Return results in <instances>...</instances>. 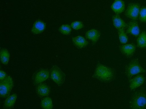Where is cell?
Wrapping results in <instances>:
<instances>
[{
	"label": "cell",
	"instance_id": "7c38bea8",
	"mask_svg": "<svg viewBox=\"0 0 146 109\" xmlns=\"http://www.w3.org/2000/svg\"><path fill=\"white\" fill-rule=\"evenodd\" d=\"M100 35L101 33L99 31L96 29L91 30L86 32V38L92 41V45H93L99 40Z\"/></svg>",
	"mask_w": 146,
	"mask_h": 109
},
{
	"label": "cell",
	"instance_id": "d4e9b609",
	"mask_svg": "<svg viewBox=\"0 0 146 109\" xmlns=\"http://www.w3.org/2000/svg\"><path fill=\"white\" fill-rule=\"evenodd\" d=\"M7 75L5 72L1 70H0V81L5 79L7 77Z\"/></svg>",
	"mask_w": 146,
	"mask_h": 109
},
{
	"label": "cell",
	"instance_id": "6da1fadb",
	"mask_svg": "<svg viewBox=\"0 0 146 109\" xmlns=\"http://www.w3.org/2000/svg\"><path fill=\"white\" fill-rule=\"evenodd\" d=\"M116 72L113 68L98 63L92 78L102 82L109 83L115 79Z\"/></svg>",
	"mask_w": 146,
	"mask_h": 109
},
{
	"label": "cell",
	"instance_id": "5bb4252c",
	"mask_svg": "<svg viewBox=\"0 0 146 109\" xmlns=\"http://www.w3.org/2000/svg\"><path fill=\"white\" fill-rule=\"evenodd\" d=\"M72 41L75 47L78 49L86 47L89 44V42L86 39L80 35L72 38Z\"/></svg>",
	"mask_w": 146,
	"mask_h": 109
},
{
	"label": "cell",
	"instance_id": "cb8c5ba5",
	"mask_svg": "<svg viewBox=\"0 0 146 109\" xmlns=\"http://www.w3.org/2000/svg\"><path fill=\"white\" fill-rule=\"evenodd\" d=\"M71 26L75 30H78L83 28L84 27V25L82 22L75 21L71 23Z\"/></svg>",
	"mask_w": 146,
	"mask_h": 109
},
{
	"label": "cell",
	"instance_id": "7a4b0ae2",
	"mask_svg": "<svg viewBox=\"0 0 146 109\" xmlns=\"http://www.w3.org/2000/svg\"><path fill=\"white\" fill-rule=\"evenodd\" d=\"M130 104L131 109H146V92L144 88L133 93Z\"/></svg>",
	"mask_w": 146,
	"mask_h": 109
},
{
	"label": "cell",
	"instance_id": "3957f363",
	"mask_svg": "<svg viewBox=\"0 0 146 109\" xmlns=\"http://www.w3.org/2000/svg\"><path fill=\"white\" fill-rule=\"evenodd\" d=\"M125 74L127 76L128 81H130L133 75H137L140 73H146V70L141 67L137 58L131 60L125 66Z\"/></svg>",
	"mask_w": 146,
	"mask_h": 109
},
{
	"label": "cell",
	"instance_id": "4fadbf2b",
	"mask_svg": "<svg viewBox=\"0 0 146 109\" xmlns=\"http://www.w3.org/2000/svg\"><path fill=\"white\" fill-rule=\"evenodd\" d=\"M45 23L40 20H36L31 30L32 33L34 34H39L42 33L46 28Z\"/></svg>",
	"mask_w": 146,
	"mask_h": 109
},
{
	"label": "cell",
	"instance_id": "ba28073f",
	"mask_svg": "<svg viewBox=\"0 0 146 109\" xmlns=\"http://www.w3.org/2000/svg\"><path fill=\"white\" fill-rule=\"evenodd\" d=\"M119 47L121 53L127 58H130L134 54L137 46L134 44L131 43L124 45H121L119 46Z\"/></svg>",
	"mask_w": 146,
	"mask_h": 109
},
{
	"label": "cell",
	"instance_id": "30bf717a",
	"mask_svg": "<svg viewBox=\"0 0 146 109\" xmlns=\"http://www.w3.org/2000/svg\"><path fill=\"white\" fill-rule=\"evenodd\" d=\"M126 34H131L136 38L138 37L140 34V29L137 20H132L128 23Z\"/></svg>",
	"mask_w": 146,
	"mask_h": 109
},
{
	"label": "cell",
	"instance_id": "8fae6325",
	"mask_svg": "<svg viewBox=\"0 0 146 109\" xmlns=\"http://www.w3.org/2000/svg\"><path fill=\"white\" fill-rule=\"evenodd\" d=\"M146 78L143 75H137L136 77L128 81L130 83L131 91L135 89L143 84Z\"/></svg>",
	"mask_w": 146,
	"mask_h": 109
},
{
	"label": "cell",
	"instance_id": "9a60e30c",
	"mask_svg": "<svg viewBox=\"0 0 146 109\" xmlns=\"http://www.w3.org/2000/svg\"><path fill=\"white\" fill-rule=\"evenodd\" d=\"M113 24L115 27L117 29L126 28L127 27V24L125 22L124 20H122L120 17L119 14H116L112 16Z\"/></svg>",
	"mask_w": 146,
	"mask_h": 109
},
{
	"label": "cell",
	"instance_id": "9c48e42d",
	"mask_svg": "<svg viewBox=\"0 0 146 109\" xmlns=\"http://www.w3.org/2000/svg\"><path fill=\"white\" fill-rule=\"evenodd\" d=\"M36 92L39 97L42 98L50 94L51 88L46 83H41L36 85Z\"/></svg>",
	"mask_w": 146,
	"mask_h": 109
},
{
	"label": "cell",
	"instance_id": "603a6c76",
	"mask_svg": "<svg viewBox=\"0 0 146 109\" xmlns=\"http://www.w3.org/2000/svg\"><path fill=\"white\" fill-rule=\"evenodd\" d=\"M139 20L141 22H146V7H143L141 8L139 12Z\"/></svg>",
	"mask_w": 146,
	"mask_h": 109
},
{
	"label": "cell",
	"instance_id": "e0dca14e",
	"mask_svg": "<svg viewBox=\"0 0 146 109\" xmlns=\"http://www.w3.org/2000/svg\"><path fill=\"white\" fill-rule=\"evenodd\" d=\"M17 97V94H13L9 95L5 101L3 108L5 109H12L14 107L16 100Z\"/></svg>",
	"mask_w": 146,
	"mask_h": 109
},
{
	"label": "cell",
	"instance_id": "44dd1931",
	"mask_svg": "<svg viewBox=\"0 0 146 109\" xmlns=\"http://www.w3.org/2000/svg\"><path fill=\"white\" fill-rule=\"evenodd\" d=\"M118 33L119 37L120 42L122 44L127 43L128 41V38L125 32V29L123 28L118 30Z\"/></svg>",
	"mask_w": 146,
	"mask_h": 109
},
{
	"label": "cell",
	"instance_id": "5b68a950",
	"mask_svg": "<svg viewBox=\"0 0 146 109\" xmlns=\"http://www.w3.org/2000/svg\"><path fill=\"white\" fill-rule=\"evenodd\" d=\"M50 78L59 86H61L65 81L66 75L57 66H54L50 70Z\"/></svg>",
	"mask_w": 146,
	"mask_h": 109
},
{
	"label": "cell",
	"instance_id": "277c9868",
	"mask_svg": "<svg viewBox=\"0 0 146 109\" xmlns=\"http://www.w3.org/2000/svg\"><path fill=\"white\" fill-rule=\"evenodd\" d=\"M14 86V82L11 76H8L5 79L0 81V97H8Z\"/></svg>",
	"mask_w": 146,
	"mask_h": 109
},
{
	"label": "cell",
	"instance_id": "8992f818",
	"mask_svg": "<svg viewBox=\"0 0 146 109\" xmlns=\"http://www.w3.org/2000/svg\"><path fill=\"white\" fill-rule=\"evenodd\" d=\"M50 72L47 69L41 68L36 70L33 75L32 79L34 85L42 83L50 78Z\"/></svg>",
	"mask_w": 146,
	"mask_h": 109
},
{
	"label": "cell",
	"instance_id": "d6986e66",
	"mask_svg": "<svg viewBox=\"0 0 146 109\" xmlns=\"http://www.w3.org/2000/svg\"><path fill=\"white\" fill-rule=\"evenodd\" d=\"M1 60L4 65H8L10 58V53L8 50L6 48H1Z\"/></svg>",
	"mask_w": 146,
	"mask_h": 109
},
{
	"label": "cell",
	"instance_id": "7402d4cb",
	"mask_svg": "<svg viewBox=\"0 0 146 109\" xmlns=\"http://www.w3.org/2000/svg\"><path fill=\"white\" fill-rule=\"evenodd\" d=\"M58 30L61 33L65 35H70L72 31L71 26L68 25H62L59 27Z\"/></svg>",
	"mask_w": 146,
	"mask_h": 109
},
{
	"label": "cell",
	"instance_id": "ffe728a7",
	"mask_svg": "<svg viewBox=\"0 0 146 109\" xmlns=\"http://www.w3.org/2000/svg\"><path fill=\"white\" fill-rule=\"evenodd\" d=\"M41 107L42 109H52V100L49 97H47L41 100Z\"/></svg>",
	"mask_w": 146,
	"mask_h": 109
},
{
	"label": "cell",
	"instance_id": "52a82bcc",
	"mask_svg": "<svg viewBox=\"0 0 146 109\" xmlns=\"http://www.w3.org/2000/svg\"><path fill=\"white\" fill-rule=\"evenodd\" d=\"M141 9V5L138 3H131L128 5L125 12V15L127 18L133 20H137Z\"/></svg>",
	"mask_w": 146,
	"mask_h": 109
},
{
	"label": "cell",
	"instance_id": "2e32d148",
	"mask_svg": "<svg viewBox=\"0 0 146 109\" xmlns=\"http://www.w3.org/2000/svg\"><path fill=\"white\" fill-rule=\"evenodd\" d=\"M111 8L116 14H119L124 11L125 2L122 0H115Z\"/></svg>",
	"mask_w": 146,
	"mask_h": 109
},
{
	"label": "cell",
	"instance_id": "ac0fdd59",
	"mask_svg": "<svg viewBox=\"0 0 146 109\" xmlns=\"http://www.w3.org/2000/svg\"><path fill=\"white\" fill-rule=\"evenodd\" d=\"M137 47L139 48H146V32L143 31L137 38Z\"/></svg>",
	"mask_w": 146,
	"mask_h": 109
}]
</instances>
